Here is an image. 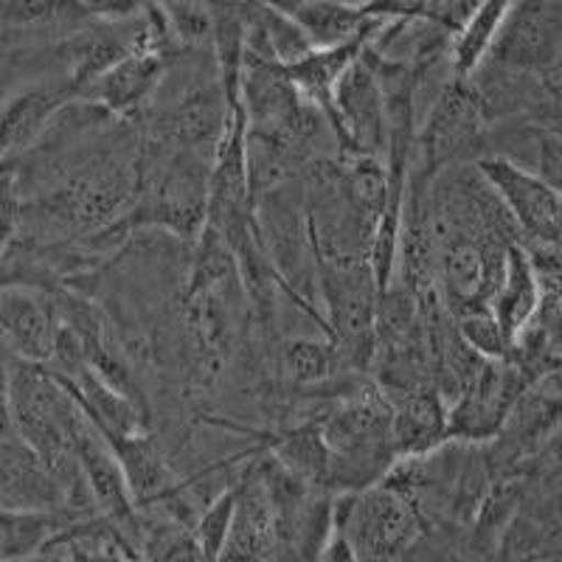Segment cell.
Segmentation results:
<instances>
[{
  "label": "cell",
  "mask_w": 562,
  "mask_h": 562,
  "mask_svg": "<svg viewBox=\"0 0 562 562\" xmlns=\"http://www.w3.org/2000/svg\"><path fill=\"white\" fill-rule=\"evenodd\" d=\"M26 562H70V554L65 549H48L43 551V554L34 557V560H26Z\"/></svg>",
  "instance_id": "cell-27"
},
{
  "label": "cell",
  "mask_w": 562,
  "mask_h": 562,
  "mask_svg": "<svg viewBox=\"0 0 562 562\" xmlns=\"http://www.w3.org/2000/svg\"><path fill=\"white\" fill-rule=\"evenodd\" d=\"M273 9L295 20V26L307 34L313 48H335V45L371 40L385 20L371 18L366 9L346 7L338 0H284Z\"/></svg>",
  "instance_id": "cell-14"
},
{
  "label": "cell",
  "mask_w": 562,
  "mask_h": 562,
  "mask_svg": "<svg viewBox=\"0 0 562 562\" xmlns=\"http://www.w3.org/2000/svg\"><path fill=\"white\" fill-rule=\"evenodd\" d=\"M515 220L526 250H562V194L540 172L501 155L475 160Z\"/></svg>",
  "instance_id": "cell-4"
},
{
  "label": "cell",
  "mask_w": 562,
  "mask_h": 562,
  "mask_svg": "<svg viewBox=\"0 0 562 562\" xmlns=\"http://www.w3.org/2000/svg\"><path fill=\"white\" fill-rule=\"evenodd\" d=\"M281 549L279 512L250 456L237 479V506L217 562H270Z\"/></svg>",
  "instance_id": "cell-9"
},
{
  "label": "cell",
  "mask_w": 562,
  "mask_h": 562,
  "mask_svg": "<svg viewBox=\"0 0 562 562\" xmlns=\"http://www.w3.org/2000/svg\"><path fill=\"white\" fill-rule=\"evenodd\" d=\"M535 172L543 175L557 192L562 194V138L560 135L540 130V147H537Z\"/></svg>",
  "instance_id": "cell-22"
},
{
  "label": "cell",
  "mask_w": 562,
  "mask_h": 562,
  "mask_svg": "<svg viewBox=\"0 0 562 562\" xmlns=\"http://www.w3.org/2000/svg\"><path fill=\"white\" fill-rule=\"evenodd\" d=\"M363 9L371 18L380 20L425 18V14H428V0H371Z\"/></svg>",
  "instance_id": "cell-24"
},
{
  "label": "cell",
  "mask_w": 562,
  "mask_h": 562,
  "mask_svg": "<svg viewBox=\"0 0 562 562\" xmlns=\"http://www.w3.org/2000/svg\"><path fill=\"white\" fill-rule=\"evenodd\" d=\"M540 301H543V288H540V276H537L529 250L520 243H512L506 248L504 281L490 304L509 344H515L518 335L535 321Z\"/></svg>",
  "instance_id": "cell-15"
},
{
  "label": "cell",
  "mask_w": 562,
  "mask_h": 562,
  "mask_svg": "<svg viewBox=\"0 0 562 562\" xmlns=\"http://www.w3.org/2000/svg\"><path fill=\"white\" fill-rule=\"evenodd\" d=\"M318 562H360V560L355 546L349 543V537H346L340 529H335L333 537H329V543H326L324 551H321Z\"/></svg>",
  "instance_id": "cell-26"
},
{
  "label": "cell",
  "mask_w": 562,
  "mask_h": 562,
  "mask_svg": "<svg viewBox=\"0 0 562 562\" xmlns=\"http://www.w3.org/2000/svg\"><path fill=\"white\" fill-rule=\"evenodd\" d=\"M90 20L85 0H0V48L63 43Z\"/></svg>",
  "instance_id": "cell-11"
},
{
  "label": "cell",
  "mask_w": 562,
  "mask_h": 562,
  "mask_svg": "<svg viewBox=\"0 0 562 562\" xmlns=\"http://www.w3.org/2000/svg\"><path fill=\"white\" fill-rule=\"evenodd\" d=\"M333 115L335 135L344 153L374 155L385 160L391 140L389 110L374 70L360 57L335 85Z\"/></svg>",
  "instance_id": "cell-8"
},
{
  "label": "cell",
  "mask_w": 562,
  "mask_h": 562,
  "mask_svg": "<svg viewBox=\"0 0 562 562\" xmlns=\"http://www.w3.org/2000/svg\"><path fill=\"white\" fill-rule=\"evenodd\" d=\"M512 3L515 0H481L470 20L453 34L450 63H453L456 77H473L475 70L486 63L492 45L498 40L506 18H509Z\"/></svg>",
  "instance_id": "cell-18"
},
{
  "label": "cell",
  "mask_w": 562,
  "mask_h": 562,
  "mask_svg": "<svg viewBox=\"0 0 562 562\" xmlns=\"http://www.w3.org/2000/svg\"><path fill=\"white\" fill-rule=\"evenodd\" d=\"M335 529L349 537L360 562H403L430 526L403 492L380 481L335 495Z\"/></svg>",
  "instance_id": "cell-3"
},
{
  "label": "cell",
  "mask_w": 562,
  "mask_h": 562,
  "mask_svg": "<svg viewBox=\"0 0 562 562\" xmlns=\"http://www.w3.org/2000/svg\"><path fill=\"white\" fill-rule=\"evenodd\" d=\"M175 52L178 48H158V45L135 48L127 57L119 59L113 68L104 70L97 82H90L82 99L102 104L115 119L138 124L140 115L147 113L155 90L167 74L169 57Z\"/></svg>",
  "instance_id": "cell-10"
},
{
  "label": "cell",
  "mask_w": 562,
  "mask_h": 562,
  "mask_svg": "<svg viewBox=\"0 0 562 562\" xmlns=\"http://www.w3.org/2000/svg\"><path fill=\"white\" fill-rule=\"evenodd\" d=\"M490 127L473 77H453L416 130L411 175L430 180L456 164H475L484 155Z\"/></svg>",
  "instance_id": "cell-2"
},
{
  "label": "cell",
  "mask_w": 562,
  "mask_h": 562,
  "mask_svg": "<svg viewBox=\"0 0 562 562\" xmlns=\"http://www.w3.org/2000/svg\"><path fill=\"white\" fill-rule=\"evenodd\" d=\"M70 512H7L0 509V562H26L48 551L74 524Z\"/></svg>",
  "instance_id": "cell-17"
},
{
  "label": "cell",
  "mask_w": 562,
  "mask_h": 562,
  "mask_svg": "<svg viewBox=\"0 0 562 562\" xmlns=\"http://www.w3.org/2000/svg\"><path fill=\"white\" fill-rule=\"evenodd\" d=\"M0 509L68 512L59 481L18 434L0 439Z\"/></svg>",
  "instance_id": "cell-12"
},
{
  "label": "cell",
  "mask_w": 562,
  "mask_h": 562,
  "mask_svg": "<svg viewBox=\"0 0 562 562\" xmlns=\"http://www.w3.org/2000/svg\"><path fill=\"white\" fill-rule=\"evenodd\" d=\"M63 335L59 288H0V351L12 360L45 366Z\"/></svg>",
  "instance_id": "cell-6"
},
{
  "label": "cell",
  "mask_w": 562,
  "mask_h": 562,
  "mask_svg": "<svg viewBox=\"0 0 562 562\" xmlns=\"http://www.w3.org/2000/svg\"><path fill=\"white\" fill-rule=\"evenodd\" d=\"M535 374L515 358L484 360L475 378L450 405V436L486 445L504 428L512 405L535 383Z\"/></svg>",
  "instance_id": "cell-5"
},
{
  "label": "cell",
  "mask_w": 562,
  "mask_h": 562,
  "mask_svg": "<svg viewBox=\"0 0 562 562\" xmlns=\"http://www.w3.org/2000/svg\"><path fill=\"white\" fill-rule=\"evenodd\" d=\"M366 43H369V40L335 45V48H313V52L304 54L299 63L284 65L290 82L299 88L301 97L315 102L318 108H324V113L329 115V122H333V130H335V115H333L335 85L344 79V74L351 68V65L358 63Z\"/></svg>",
  "instance_id": "cell-16"
},
{
  "label": "cell",
  "mask_w": 562,
  "mask_h": 562,
  "mask_svg": "<svg viewBox=\"0 0 562 562\" xmlns=\"http://www.w3.org/2000/svg\"><path fill=\"white\" fill-rule=\"evenodd\" d=\"M391 434L396 459L430 453L450 441V403L434 385L391 400Z\"/></svg>",
  "instance_id": "cell-13"
},
{
  "label": "cell",
  "mask_w": 562,
  "mask_h": 562,
  "mask_svg": "<svg viewBox=\"0 0 562 562\" xmlns=\"http://www.w3.org/2000/svg\"><path fill=\"white\" fill-rule=\"evenodd\" d=\"M481 0H428V14L434 23H439L445 32L456 34L461 26H464L470 14L479 9Z\"/></svg>",
  "instance_id": "cell-23"
},
{
  "label": "cell",
  "mask_w": 562,
  "mask_h": 562,
  "mask_svg": "<svg viewBox=\"0 0 562 562\" xmlns=\"http://www.w3.org/2000/svg\"><path fill=\"white\" fill-rule=\"evenodd\" d=\"M490 65L546 74L562 65V0H515Z\"/></svg>",
  "instance_id": "cell-7"
},
{
  "label": "cell",
  "mask_w": 562,
  "mask_h": 562,
  "mask_svg": "<svg viewBox=\"0 0 562 562\" xmlns=\"http://www.w3.org/2000/svg\"><path fill=\"white\" fill-rule=\"evenodd\" d=\"M369 3H371V0H369Z\"/></svg>",
  "instance_id": "cell-28"
},
{
  "label": "cell",
  "mask_w": 562,
  "mask_h": 562,
  "mask_svg": "<svg viewBox=\"0 0 562 562\" xmlns=\"http://www.w3.org/2000/svg\"><path fill=\"white\" fill-rule=\"evenodd\" d=\"M20 225V198L9 175L0 169V256L12 248Z\"/></svg>",
  "instance_id": "cell-21"
},
{
  "label": "cell",
  "mask_w": 562,
  "mask_h": 562,
  "mask_svg": "<svg viewBox=\"0 0 562 562\" xmlns=\"http://www.w3.org/2000/svg\"><path fill=\"white\" fill-rule=\"evenodd\" d=\"M234 506H237V481H231L228 486H223V490L200 509L198 520H194L192 535L194 540H198L200 549H203V554L209 557V562L220 560V551H223L225 537H228L231 529V518H234Z\"/></svg>",
  "instance_id": "cell-19"
},
{
  "label": "cell",
  "mask_w": 562,
  "mask_h": 562,
  "mask_svg": "<svg viewBox=\"0 0 562 562\" xmlns=\"http://www.w3.org/2000/svg\"><path fill=\"white\" fill-rule=\"evenodd\" d=\"M82 408L68 389L40 363L12 360V428L40 456L65 492V506L77 520L97 518L77 456Z\"/></svg>",
  "instance_id": "cell-1"
},
{
  "label": "cell",
  "mask_w": 562,
  "mask_h": 562,
  "mask_svg": "<svg viewBox=\"0 0 562 562\" xmlns=\"http://www.w3.org/2000/svg\"><path fill=\"white\" fill-rule=\"evenodd\" d=\"M456 329L461 338L479 351L486 360H501L509 355L512 344L506 340L504 329H501L498 318L492 313V307H470L464 313L453 315Z\"/></svg>",
  "instance_id": "cell-20"
},
{
  "label": "cell",
  "mask_w": 562,
  "mask_h": 562,
  "mask_svg": "<svg viewBox=\"0 0 562 562\" xmlns=\"http://www.w3.org/2000/svg\"><path fill=\"white\" fill-rule=\"evenodd\" d=\"M14 434L12 428V358L0 351V439Z\"/></svg>",
  "instance_id": "cell-25"
}]
</instances>
